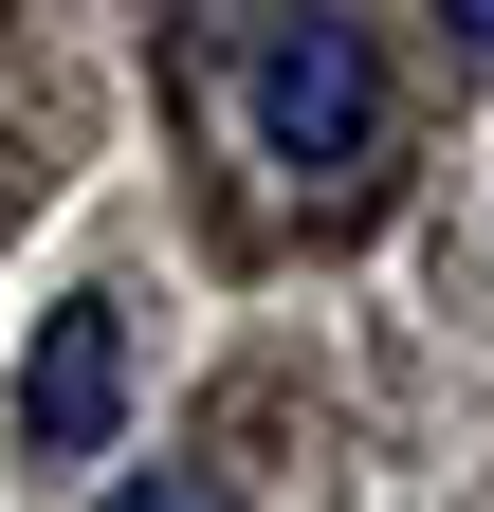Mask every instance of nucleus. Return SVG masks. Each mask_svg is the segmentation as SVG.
I'll use <instances>...</instances> for the list:
<instances>
[{
  "label": "nucleus",
  "mask_w": 494,
  "mask_h": 512,
  "mask_svg": "<svg viewBox=\"0 0 494 512\" xmlns=\"http://www.w3.org/2000/svg\"><path fill=\"white\" fill-rule=\"evenodd\" d=\"M110 421H129V311L74 293V311H37V348H19V458H110Z\"/></svg>",
  "instance_id": "obj_2"
},
{
  "label": "nucleus",
  "mask_w": 494,
  "mask_h": 512,
  "mask_svg": "<svg viewBox=\"0 0 494 512\" xmlns=\"http://www.w3.org/2000/svg\"><path fill=\"white\" fill-rule=\"evenodd\" d=\"M440 19H458V37H476V55H494V0H440Z\"/></svg>",
  "instance_id": "obj_4"
},
{
  "label": "nucleus",
  "mask_w": 494,
  "mask_h": 512,
  "mask_svg": "<svg viewBox=\"0 0 494 512\" xmlns=\"http://www.w3.org/2000/svg\"><path fill=\"white\" fill-rule=\"evenodd\" d=\"M257 147H275V165H312V183L385 147V55H366V19H330V0L257 19Z\"/></svg>",
  "instance_id": "obj_1"
},
{
  "label": "nucleus",
  "mask_w": 494,
  "mask_h": 512,
  "mask_svg": "<svg viewBox=\"0 0 494 512\" xmlns=\"http://www.w3.org/2000/svg\"><path fill=\"white\" fill-rule=\"evenodd\" d=\"M110 512H220V476H183V458H165V476H129Z\"/></svg>",
  "instance_id": "obj_3"
}]
</instances>
